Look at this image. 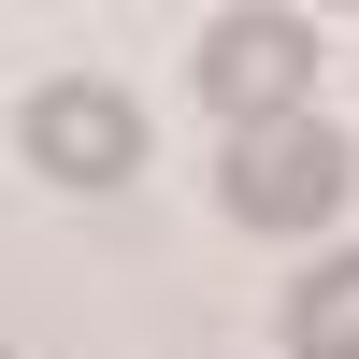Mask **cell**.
<instances>
[{"label": "cell", "instance_id": "cell-2", "mask_svg": "<svg viewBox=\"0 0 359 359\" xmlns=\"http://www.w3.org/2000/svg\"><path fill=\"white\" fill-rule=\"evenodd\" d=\"M15 144H29V172H57V187H130L144 172V101L101 86V72H57V86H29Z\"/></svg>", "mask_w": 359, "mask_h": 359}, {"label": "cell", "instance_id": "cell-3", "mask_svg": "<svg viewBox=\"0 0 359 359\" xmlns=\"http://www.w3.org/2000/svg\"><path fill=\"white\" fill-rule=\"evenodd\" d=\"M302 86H316V29L302 15H216V29H201V101H216L230 130L302 115Z\"/></svg>", "mask_w": 359, "mask_h": 359}, {"label": "cell", "instance_id": "cell-5", "mask_svg": "<svg viewBox=\"0 0 359 359\" xmlns=\"http://www.w3.org/2000/svg\"><path fill=\"white\" fill-rule=\"evenodd\" d=\"M0 359H15V345H0Z\"/></svg>", "mask_w": 359, "mask_h": 359}, {"label": "cell", "instance_id": "cell-4", "mask_svg": "<svg viewBox=\"0 0 359 359\" xmlns=\"http://www.w3.org/2000/svg\"><path fill=\"white\" fill-rule=\"evenodd\" d=\"M287 359H359V245L287 287Z\"/></svg>", "mask_w": 359, "mask_h": 359}, {"label": "cell", "instance_id": "cell-1", "mask_svg": "<svg viewBox=\"0 0 359 359\" xmlns=\"http://www.w3.org/2000/svg\"><path fill=\"white\" fill-rule=\"evenodd\" d=\"M345 187H359V144L331 130V115L230 130V158H216V201H230L245 230H331V216H345Z\"/></svg>", "mask_w": 359, "mask_h": 359}]
</instances>
